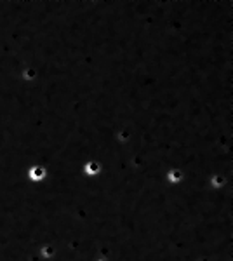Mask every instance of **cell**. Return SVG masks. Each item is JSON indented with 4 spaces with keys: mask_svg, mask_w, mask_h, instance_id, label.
Here are the masks:
<instances>
[{
    "mask_svg": "<svg viewBox=\"0 0 233 261\" xmlns=\"http://www.w3.org/2000/svg\"><path fill=\"white\" fill-rule=\"evenodd\" d=\"M24 176H27L28 183L32 185H40V183H45L49 178H50V171H49V166L44 162H33L30 164L24 171Z\"/></svg>",
    "mask_w": 233,
    "mask_h": 261,
    "instance_id": "1",
    "label": "cell"
},
{
    "mask_svg": "<svg viewBox=\"0 0 233 261\" xmlns=\"http://www.w3.org/2000/svg\"><path fill=\"white\" fill-rule=\"evenodd\" d=\"M105 172V162L101 159H87L80 166V174L86 179H96Z\"/></svg>",
    "mask_w": 233,
    "mask_h": 261,
    "instance_id": "2",
    "label": "cell"
}]
</instances>
